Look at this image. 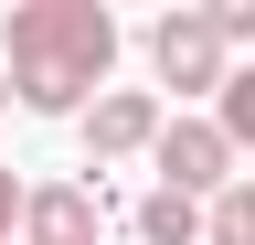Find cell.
Listing matches in <instances>:
<instances>
[{
    "label": "cell",
    "instance_id": "52a82bcc",
    "mask_svg": "<svg viewBox=\"0 0 255 245\" xmlns=\"http://www.w3.org/2000/svg\"><path fill=\"white\" fill-rule=\"evenodd\" d=\"M213 117H223V139H234V149H255V64H245V75L213 96Z\"/></svg>",
    "mask_w": 255,
    "mask_h": 245
},
{
    "label": "cell",
    "instance_id": "6da1fadb",
    "mask_svg": "<svg viewBox=\"0 0 255 245\" xmlns=\"http://www.w3.org/2000/svg\"><path fill=\"white\" fill-rule=\"evenodd\" d=\"M0 64L32 117H85L117 75V11L107 0H21L0 21Z\"/></svg>",
    "mask_w": 255,
    "mask_h": 245
},
{
    "label": "cell",
    "instance_id": "9c48e42d",
    "mask_svg": "<svg viewBox=\"0 0 255 245\" xmlns=\"http://www.w3.org/2000/svg\"><path fill=\"white\" fill-rule=\"evenodd\" d=\"M213 21H223V43H255V0H213Z\"/></svg>",
    "mask_w": 255,
    "mask_h": 245
},
{
    "label": "cell",
    "instance_id": "7a4b0ae2",
    "mask_svg": "<svg viewBox=\"0 0 255 245\" xmlns=\"http://www.w3.org/2000/svg\"><path fill=\"white\" fill-rule=\"evenodd\" d=\"M223 53H234V43H223L213 11H159V21H149V75L181 85V96H223V85H234Z\"/></svg>",
    "mask_w": 255,
    "mask_h": 245
},
{
    "label": "cell",
    "instance_id": "5b68a950",
    "mask_svg": "<svg viewBox=\"0 0 255 245\" xmlns=\"http://www.w3.org/2000/svg\"><path fill=\"white\" fill-rule=\"evenodd\" d=\"M107 235V181H32L21 245H96Z\"/></svg>",
    "mask_w": 255,
    "mask_h": 245
},
{
    "label": "cell",
    "instance_id": "3957f363",
    "mask_svg": "<svg viewBox=\"0 0 255 245\" xmlns=\"http://www.w3.org/2000/svg\"><path fill=\"white\" fill-rule=\"evenodd\" d=\"M149 160H159V192H191V203H223V192H234V160H245V149L223 139V117H170Z\"/></svg>",
    "mask_w": 255,
    "mask_h": 245
},
{
    "label": "cell",
    "instance_id": "8992f818",
    "mask_svg": "<svg viewBox=\"0 0 255 245\" xmlns=\"http://www.w3.org/2000/svg\"><path fill=\"white\" fill-rule=\"evenodd\" d=\"M128 224H138V245H213V203H191V192H149Z\"/></svg>",
    "mask_w": 255,
    "mask_h": 245
},
{
    "label": "cell",
    "instance_id": "8fae6325",
    "mask_svg": "<svg viewBox=\"0 0 255 245\" xmlns=\"http://www.w3.org/2000/svg\"><path fill=\"white\" fill-rule=\"evenodd\" d=\"M11 96H21V85H11V64H0V117H11Z\"/></svg>",
    "mask_w": 255,
    "mask_h": 245
},
{
    "label": "cell",
    "instance_id": "ba28073f",
    "mask_svg": "<svg viewBox=\"0 0 255 245\" xmlns=\"http://www.w3.org/2000/svg\"><path fill=\"white\" fill-rule=\"evenodd\" d=\"M213 245H255V181H234L213 203Z\"/></svg>",
    "mask_w": 255,
    "mask_h": 245
},
{
    "label": "cell",
    "instance_id": "277c9868",
    "mask_svg": "<svg viewBox=\"0 0 255 245\" xmlns=\"http://www.w3.org/2000/svg\"><path fill=\"white\" fill-rule=\"evenodd\" d=\"M159 128H170V117H159L149 85H107V96L85 107V171H107V160H149Z\"/></svg>",
    "mask_w": 255,
    "mask_h": 245
},
{
    "label": "cell",
    "instance_id": "30bf717a",
    "mask_svg": "<svg viewBox=\"0 0 255 245\" xmlns=\"http://www.w3.org/2000/svg\"><path fill=\"white\" fill-rule=\"evenodd\" d=\"M21 213H32V192H21L11 171H0V245H11V224H21Z\"/></svg>",
    "mask_w": 255,
    "mask_h": 245
}]
</instances>
